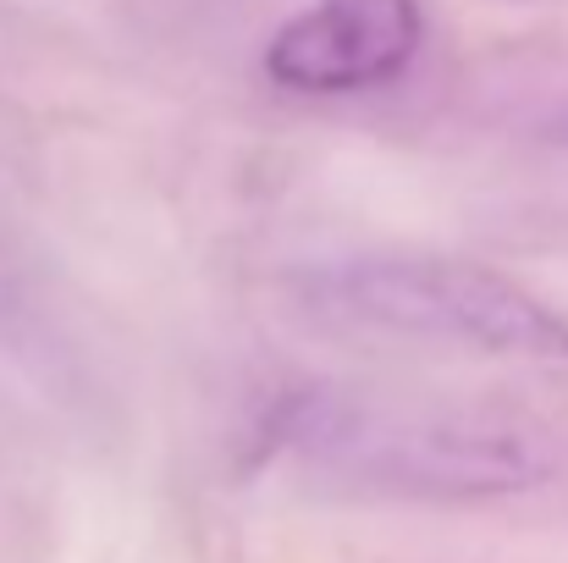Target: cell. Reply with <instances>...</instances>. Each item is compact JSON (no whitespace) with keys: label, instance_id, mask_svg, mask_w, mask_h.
Returning <instances> with one entry per match:
<instances>
[{"label":"cell","instance_id":"obj_3","mask_svg":"<svg viewBox=\"0 0 568 563\" xmlns=\"http://www.w3.org/2000/svg\"><path fill=\"white\" fill-rule=\"evenodd\" d=\"M419 44V0H315L271 33L265 72L287 94H365L397 83Z\"/></svg>","mask_w":568,"mask_h":563},{"label":"cell","instance_id":"obj_2","mask_svg":"<svg viewBox=\"0 0 568 563\" xmlns=\"http://www.w3.org/2000/svg\"><path fill=\"white\" fill-rule=\"evenodd\" d=\"M304 293L321 315H337L365 332L408 343H458L497 360L568 365V315L480 260L371 254L315 271Z\"/></svg>","mask_w":568,"mask_h":563},{"label":"cell","instance_id":"obj_1","mask_svg":"<svg viewBox=\"0 0 568 563\" xmlns=\"http://www.w3.org/2000/svg\"><path fill=\"white\" fill-rule=\"evenodd\" d=\"M304 459L371 497L497 503L564 470L552 425L497 403H310L287 431Z\"/></svg>","mask_w":568,"mask_h":563}]
</instances>
